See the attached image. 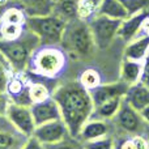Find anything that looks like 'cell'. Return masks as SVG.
<instances>
[{
	"label": "cell",
	"mask_w": 149,
	"mask_h": 149,
	"mask_svg": "<svg viewBox=\"0 0 149 149\" xmlns=\"http://www.w3.org/2000/svg\"><path fill=\"white\" fill-rule=\"evenodd\" d=\"M51 97L59 106L60 115L70 135L77 137L80 130L92 118L94 111L89 89L81 85L77 79L62 80L52 90Z\"/></svg>",
	"instance_id": "6da1fadb"
},
{
	"label": "cell",
	"mask_w": 149,
	"mask_h": 149,
	"mask_svg": "<svg viewBox=\"0 0 149 149\" xmlns=\"http://www.w3.org/2000/svg\"><path fill=\"white\" fill-rule=\"evenodd\" d=\"M60 47L70 62L77 63L92 62L98 51L89 24L77 17L67 22Z\"/></svg>",
	"instance_id": "7a4b0ae2"
},
{
	"label": "cell",
	"mask_w": 149,
	"mask_h": 149,
	"mask_svg": "<svg viewBox=\"0 0 149 149\" xmlns=\"http://www.w3.org/2000/svg\"><path fill=\"white\" fill-rule=\"evenodd\" d=\"M41 47L39 38L24 26L21 36L16 39H0V52L9 62L13 72L21 74L26 72L33 54Z\"/></svg>",
	"instance_id": "3957f363"
},
{
	"label": "cell",
	"mask_w": 149,
	"mask_h": 149,
	"mask_svg": "<svg viewBox=\"0 0 149 149\" xmlns=\"http://www.w3.org/2000/svg\"><path fill=\"white\" fill-rule=\"evenodd\" d=\"M68 56L60 46H41L31 56L28 71L47 77L60 80L68 70Z\"/></svg>",
	"instance_id": "277c9868"
},
{
	"label": "cell",
	"mask_w": 149,
	"mask_h": 149,
	"mask_svg": "<svg viewBox=\"0 0 149 149\" xmlns=\"http://www.w3.org/2000/svg\"><path fill=\"white\" fill-rule=\"evenodd\" d=\"M65 25L67 22L54 13L46 16H26L24 22V26L39 38L41 46H60Z\"/></svg>",
	"instance_id": "5b68a950"
},
{
	"label": "cell",
	"mask_w": 149,
	"mask_h": 149,
	"mask_svg": "<svg viewBox=\"0 0 149 149\" xmlns=\"http://www.w3.org/2000/svg\"><path fill=\"white\" fill-rule=\"evenodd\" d=\"M120 22V20H114L102 15H97L88 22L98 51H106L118 41Z\"/></svg>",
	"instance_id": "8992f818"
},
{
	"label": "cell",
	"mask_w": 149,
	"mask_h": 149,
	"mask_svg": "<svg viewBox=\"0 0 149 149\" xmlns=\"http://www.w3.org/2000/svg\"><path fill=\"white\" fill-rule=\"evenodd\" d=\"M110 122L113 124V135H144L145 127H147L140 111L135 110L124 100L119 107L118 113Z\"/></svg>",
	"instance_id": "52a82bcc"
},
{
	"label": "cell",
	"mask_w": 149,
	"mask_h": 149,
	"mask_svg": "<svg viewBox=\"0 0 149 149\" xmlns=\"http://www.w3.org/2000/svg\"><path fill=\"white\" fill-rule=\"evenodd\" d=\"M33 136L43 145H51L63 141L67 137H70L71 135L63 119H58V120H51L36 126Z\"/></svg>",
	"instance_id": "ba28073f"
},
{
	"label": "cell",
	"mask_w": 149,
	"mask_h": 149,
	"mask_svg": "<svg viewBox=\"0 0 149 149\" xmlns=\"http://www.w3.org/2000/svg\"><path fill=\"white\" fill-rule=\"evenodd\" d=\"M5 116L25 136H28V137L33 136V132L36 130V123H34L30 107L20 106V105H16V103L10 102L7 107V111H5Z\"/></svg>",
	"instance_id": "9c48e42d"
},
{
	"label": "cell",
	"mask_w": 149,
	"mask_h": 149,
	"mask_svg": "<svg viewBox=\"0 0 149 149\" xmlns=\"http://www.w3.org/2000/svg\"><path fill=\"white\" fill-rule=\"evenodd\" d=\"M128 86L130 85H127L122 80H114V81L103 82V84H100L98 86L93 88V89H89L94 107L109 100H113V98H124Z\"/></svg>",
	"instance_id": "30bf717a"
},
{
	"label": "cell",
	"mask_w": 149,
	"mask_h": 149,
	"mask_svg": "<svg viewBox=\"0 0 149 149\" xmlns=\"http://www.w3.org/2000/svg\"><path fill=\"white\" fill-rule=\"evenodd\" d=\"M28 139L7 116L0 115V149H22Z\"/></svg>",
	"instance_id": "8fae6325"
},
{
	"label": "cell",
	"mask_w": 149,
	"mask_h": 149,
	"mask_svg": "<svg viewBox=\"0 0 149 149\" xmlns=\"http://www.w3.org/2000/svg\"><path fill=\"white\" fill-rule=\"evenodd\" d=\"M109 135H113V124L110 120L90 118L80 130L76 139H79L81 143H85L101 139V137L109 136Z\"/></svg>",
	"instance_id": "7c38bea8"
},
{
	"label": "cell",
	"mask_w": 149,
	"mask_h": 149,
	"mask_svg": "<svg viewBox=\"0 0 149 149\" xmlns=\"http://www.w3.org/2000/svg\"><path fill=\"white\" fill-rule=\"evenodd\" d=\"M30 110H31V114H33V119L36 126H39V124L47 123V122H51V120L62 119L59 106H58L56 101L52 97L46 98V100L41 101V102L33 103L30 106Z\"/></svg>",
	"instance_id": "4fadbf2b"
},
{
	"label": "cell",
	"mask_w": 149,
	"mask_h": 149,
	"mask_svg": "<svg viewBox=\"0 0 149 149\" xmlns=\"http://www.w3.org/2000/svg\"><path fill=\"white\" fill-rule=\"evenodd\" d=\"M148 16H149V10L148 12H141V13H139V15L128 16L127 18L122 20L119 30H118L119 41L123 45H126V43H128L130 41H132L134 38H136L140 33L143 22H144V20Z\"/></svg>",
	"instance_id": "5bb4252c"
},
{
	"label": "cell",
	"mask_w": 149,
	"mask_h": 149,
	"mask_svg": "<svg viewBox=\"0 0 149 149\" xmlns=\"http://www.w3.org/2000/svg\"><path fill=\"white\" fill-rule=\"evenodd\" d=\"M124 101L131 105L135 110H144L149 106V88L140 81L134 85H130L124 95Z\"/></svg>",
	"instance_id": "9a60e30c"
},
{
	"label": "cell",
	"mask_w": 149,
	"mask_h": 149,
	"mask_svg": "<svg viewBox=\"0 0 149 149\" xmlns=\"http://www.w3.org/2000/svg\"><path fill=\"white\" fill-rule=\"evenodd\" d=\"M149 52V37L140 36L123 45V58L130 60L143 62Z\"/></svg>",
	"instance_id": "2e32d148"
},
{
	"label": "cell",
	"mask_w": 149,
	"mask_h": 149,
	"mask_svg": "<svg viewBox=\"0 0 149 149\" xmlns=\"http://www.w3.org/2000/svg\"><path fill=\"white\" fill-rule=\"evenodd\" d=\"M26 16H46L52 13L54 0H13Z\"/></svg>",
	"instance_id": "e0dca14e"
},
{
	"label": "cell",
	"mask_w": 149,
	"mask_h": 149,
	"mask_svg": "<svg viewBox=\"0 0 149 149\" xmlns=\"http://www.w3.org/2000/svg\"><path fill=\"white\" fill-rule=\"evenodd\" d=\"M143 62L130 60L123 58L119 65V80L126 82L127 85H134L140 81L141 77Z\"/></svg>",
	"instance_id": "ac0fdd59"
},
{
	"label": "cell",
	"mask_w": 149,
	"mask_h": 149,
	"mask_svg": "<svg viewBox=\"0 0 149 149\" xmlns=\"http://www.w3.org/2000/svg\"><path fill=\"white\" fill-rule=\"evenodd\" d=\"M114 136V149H149L145 135H126L115 134Z\"/></svg>",
	"instance_id": "d6986e66"
},
{
	"label": "cell",
	"mask_w": 149,
	"mask_h": 149,
	"mask_svg": "<svg viewBox=\"0 0 149 149\" xmlns=\"http://www.w3.org/2000/svg\"><path fill=\"white\" fill-rule=\"evenodd\" d=\"M98 15L120 21L128 17V13H127L126 8L122 4L120 0H102Z\"/></svg>",
	"instance_id": "ffe728a7"
},
{
	"label": "cell",
	"mask_w": 149,
	"mask_h": 149,
	"mask_svg": "<svg viewBox=\"0 0 149 149\" xmlns=\"http://www.w3.org/2000/svg\"><path fill=\"white\" fill-rule=\"evenodd\" d=\"M123 100H124L123 97L113 98V100H109V101H106V102L101 103V105L95 106L92 118L103 119V120H111V119L115 116V114L118 113Z\"/></svg>",
	"instance_id": "44dd1931"
},
{
	"label": "cell",
	"mask_w": 149,
	"mask_h": 149,
	"mask_svg": "<svg viewBox=\"0 0 149 149\" xmlns=\"http://www.w3.org/2000/svg\"><path fill=\"white\" fill-rule=\"evenodd\" d=\"M80 0H54L52 13L65 22L77 17V4Z\"/></svg>",
	"instance_id": "7402d4cb"
},
{
	"label": "cell",
	"mask_w": 149,
	"mask_h": 149,
	"mask_svg": "<svg viewBox=\"0 0 149 149\" xmlns=\"http://www.w3.org/2000/svg\"><path fill=\"white\" fill-rule=\"evenodd\" d=\"M102 0H80L77 4V18L89 22L98 15Z\"/></svg>",
	"instance_id": "603a6c76"
},
{
	"label": "cell",
	"mask_w": 149,
	"mask_h": 149,
	"mask_svg": "<svg viewBox=\"0 0 149 149\" xmlns=\"http://www.w3.org/2000/svg\"><path fill=\"white\" fill-rule=\"evenodd\" d=\"M77 80L84 85L86 89H93L100 84H103L102 74L95 67H85L77 76Z\"/></svg>",
	"instance_id": "cb8c5ba5"
},
{
	"label": "cell",
	"mask_w": 149,
	"mask_h": 149,
	"mask_svg": "<svg viewBox=\"0 0 149 149\" xmlns=\"http://www.w3.org/2000/svg\"><path fill=\"white\" fill-rule=\"evenodd\" d=\"M15 5H7V7L3 9L0 21L1 22H7V24H16V25H24L25 22L26 15L24 13V10L20 7L16 5V3L13 0H10Z\"/></svg>",
	"instance_id": "d4e9b609"
},
{
	"label": "cell",
	"mask_w": 149,
	"mask_h": 149,
	"mask_svg": "<svg viewBox=\"0 0 149 149\" xmlns=\"http://www.w3.org/2000/svg\"><path fill=\"white\" fill-rule=\"evenodd\" d=\"M13 74H15V72H13L9 62L0 52V93L7 92V85Z\"/></svg>",
	"instance_id": "484cf974"
},
{
	"label": "cell",
	"mask_w": 149,
	"mask_h": 149,
	"mask_svg": "<svg viewBox=\"0 0 149 149\" xmlns=\"http://www.w3.org/2000/svg\"><path fill=\"white\" fill-rule=\"evenodd\" d=\"M124 5L128 16L139 15L141 12L149 10V0H120Z\"/></svg>",
	"instance_id": "4316f807"
},
{
	"label": "cell",
	"mask_w": 149,
	"mask_h": 149,
	"mask_svg": "<svg viewBox=\"0 0 149 149\" xmlns=\"http://www.w3.org/2000/svg\"><path fill=\"white\" fill-rule=\"evenodd\" d=\"M82 148L84 149H114V136L109 135V136L101 137V139H97V140L85 141L82 143Z\"/></svg>",
	"instance_id": "83f0119b"
},
{
	"label": "cell",
	"mask_w": 149,
	"mask_h": 149,
	"mask_svg": "<svg viewBox=\"0 0 149 149\" xmlns=\"http://www.w3.org/2000/svg\"><path fill=\"white\" fill-rule=\"evenodd\" d=\"M46 149H84L82 148V143L76 137H67L65 140L56 144H51V145H45Z\"/></svg>",
	"instance_id": "f1b7e54d"
},
{
	"label": "cell",
	"mask_w": 149,
	"mask_h": 149,
	"mask_svg": "<svg viewBox=\"0 0 149 149\" xmlns=\"http://www.w3.org/2000/svg\"><path fill=\"white\" fill-rule=\"evenodd\" d=\"M140 82L147 85L149 88V52L143 60V68H141V77H140Z\"/></svg>",
	"instance_id": "f546056e"
},
{
	"label": "cell",
	"mask_w": 149,
	"mask_h": 149,
	"mask_svg": "<svg viewBox=\"0 0 149 149\" xmlns=\"http://www.w3.org/2000/svg\"><path fill=\"white\" fill-rule=\"evenodd\" d=\"M22 149H46V148H45V145L42 144L41 141H38L34 136H30L28 139V141L25 143V145L22 147Z\"/></svg>",
	"instance_id": "4dcf8cb0"
},
{
	"label": "cell",
	"mask_w": 149,
	"mask_h": 149,
	"mask_svg": "<svg viewBox=\"0 0 149 149\" xmlns=\"http://www.w3.org/2000/svg\"><path fill=\"white\" fill-rule=\"evenodd\" d=\"M10 103V98L7 94V92L0 93V115H5L8 105Z\"/></svg>",
	"instance_id": "1f68e13d"
},
{
	"label": "cell",
	"mask_w": 149,
	"mask_h": 149,
	"mask_svg": "<svg viewBox=\"0 0 149 149\" xmlns=\"http://www.w3.org/2000/svg\"><path fill=\"white\" fill-rule=\"evenodd\" d=\"M140 36H148L149 37V16L144 20V22H143L141 29H140V33L137 37H140Z\"/></svg>",
	"instance_id": "d6a6232c"
},
{
	"label": "cell",
	"mask_w": 149,
	"mask_h": 149,
	"mask_svg": "<svg viewBox=\"0 0 149 149\" xmlns=\"http://www.w3.org/2000/svg\"><path fill=\"white\" fill-rule=\"evenodd\" d=\"M140 114H141V116H143V119H144L145 124L149 127V106H148V107H145L144 110L140 111Z\"/></svg>",
	"instance_id": "836d02e7"
},
{
	"label": "cell",
	"mask_w": 149,
	"mask_h": 149,
	"mask_svg": "<svg viewBox=\"0 0 149 149\" xmlns=\"http://www.w3.org/2000/svg\"><path fill=\"white\" fill-rule=\"evenodd\" d=\"M144 135H145V137H147V140H148V144H149V127L147 126L145 127V131H144Z\"/></svg>",
	"instance_id": "e575fe53"
}]
</instances>
